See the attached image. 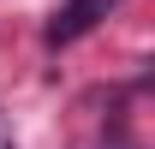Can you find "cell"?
<instances>
[{
  "label": "cell",
  "mask_w": 155,
  "mask_h": 149,
  "mask_svg": "<svg viewBox=\"0 0 155 149\" xmlns=\"http://www.w3.org/2000/svg\"><path fill=\"white\" fill-rule=\"evenodd\" d=\"M119 0H66L54 18H48V48H66V42H78L84 30H96L107 12H114Z\"/></svg>",
  "instance_id": "6da1fadb"
},
{
  "label": "cell",
  "mask_w": 155,
  "mask_h": 149,
  "mask_svg": "<svg viewBox=\"0 0 155 149\" xmlns=\"http://www.w3.org/2000/svg\"><path fill=\"white\" fill-rule=\"evenodd\" d=\"M0 149H12V137H6V131H0Z\"/></svg>",
  "instance_id": "7a4b0ae2"
}]
</instances>
